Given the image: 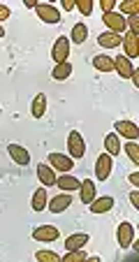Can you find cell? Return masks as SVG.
Returning <instances> with one entry per match:
<instances>
[{"label":"cell","instance_id":"1","mask_svg":"<svg viewBox=\"0 0 139 262\" xmlns=\"http://www.w3.org/2000/svg\"><path fill=\"white\" fill-rule=\"evenodd\" d=\"M67 154L72 160H81L86 156V142L81 137V133H77V130H72L67 135Z\"/></svg>","mask_w":139,"mask_h":262},{"label":"cell","instance_id":"2","mask_svg":"<svg viewBox=\"0 0 139 262\" xmlns=\"http://www.w3.org/2000/svg\"><path fill=\"white\" fill-rule=\"evenodd\" d=\"M111 169H114V156L109 154L98 156V160H95V177H98V181H107L111 177Z\"/></svg>","mask_w":139,"mask_h":262},{"label":"cell","instance_id":"3","mask_svg":"<svg viewBox=\"0 0 139 262\" xmlns=\"http://www.w3.org/2000/svg\"><path fill=\"white\" fill-rule=\"evenodd\" d=\"M51 58H54V63H65V60L70 58V37H65V35H60V37H56L54 47H51Z\"/></svg>","mask_w":139,"mask_h":262},{"label":"cell","instance_id":"4","mask_svg":"<svg viewBox=\"0 0 139 262\" xmlns=\"http://www.w3.org/2000/svg\"><path fill=\"white\" fill-rule=\"evenodd\" d=\"M116 239H119L121 248H130L134 244V225L130 221H123L116 230Z\"/></svg>","mask_w":139,"mask_h":262},{"label":"cell","instance_id":"5","mask_svg":"<svg viewBox=\"0 0 139 262\" xmlns=\"http://www.w3.org/2000/svg\"><path fill=\"white\" fill-rule=\"evenodd\" d=\"M114 133L121 135V137H125L128 142H137V137H139V128H137V123H132V121H116Z\"/></svg>","mask_w":139,"mask_h":262},{"label":"cell","instance_id":"6","mask_svg":"<svg viewBox=\"0 0 139 262\" xmlns=\"http://www.w3.org/2000/svg\"><path fill=\"white\" fill-rule=\"evenodd\" d=\"M60 237L58 228L56 225H40V228L33 230V239L35 242H42V244H49V242H56Z\"/></svg>","mask_w":139,"mask_h":262},{"label":"cell","instance_id":"7","mask_svg":"<svg viewBox=\"0 0 139 262\" xmlns=\"http://www.w3.org/2000/svg\"><path fill=\"white\" fill-rule=\"evenodd\" d=\"M49 165L54 169H58V172H70V169L75 167V160L70 158V156H63V154H58V151H51L49 154Z\"/></svg>","mask_w":139,"mask_h":262},{"label":"cell","instance_id":"8","mask_svg":"<svg viewBox=\"0 0 139 262\" xmlns=\"http://www.w3.org/2000/svg\"><path fill=\"white\" fill-rule=\"evenodd\" d=\"M35 12H37L40 21H44V24H60V12L56 10L54 5H49V3L37 5V7H35Z\"/></svg>","mask_w":139,"mask_h":262},{"label":"cell","instance_id":"9","mask_svg":"<svg viewBox=\"0 0 139 262\" xmlns=\"http://www.w3.org/2000/svg\"><path fill=\"white\" fill-rule=\"evenodd\" d=\"M37 179L44 188H51V186H56V169L49 163H40L37 165Z\"/></svg>","mask_w":139,"mask_h":262},{"label":"cell","instance_id":"10","mask_svg":"<svg viewBox=\"0 0 139 262\" xmlns=\"http://www.w3.org/2000/svg\"><path fill=\"white\" fill-rule=\"evenodd\" d=\"M102 24L109 28V33H123L125 30V19L121 14H116V12H109V14H102Z\"/></svg>","mask_w":139,"mask_h":262},{"label":"cell","instance_id":"11","mask_svg":"<svg viewBox=\"0 0 139 262\" xmlns=\"http://www.w3.org/2000/svg\"><path fill=\"white\" fill-rule=\"evenodd\" d=\"M67 207H72V195H70V193L56 195L51 202H47V209H49L51 213H63Z\"/></svg>","mask_w":139,"mask_h":262},{"label":"cell","instance_id":"12","mask_svg":"<svg viewBox=\"0 0 139 262\" xmlns=\"http://www.w3.org/2000/svg\"><path fill=\"white\" fill-rule=\"evenodd\" d=\"M79 186H81V181L77 177H72V174H67L65 172L63 177H56V188H60V190H65V193H72V190H79Z\"/></svg>","mask_w":139,"mask_h":262},{"label":"cell","instance_id":"13","mask_svg":"<svg viewBox=\"0 0 139 262\" xmlns=\"http://www.w3.org/2000/svg\"><path fill=\"white\" fill-rule=\"evenodd\" d=\"M114 70L123 77V79H130L132 72H134V65H132V60H130L128 56H116L114 58Z\"/></svg>","mask_w":139,"mask_h":262},{"label":"cell","instance_id":"14","mask_svg":"<svg viewBox=\"0 0 139 262\" xmlns=\"http://www.w3.org/2000/svg\"><path fill=\"white\" fill-rule=\"evenodd\" d=\"M7 151H10L12 160H14L16 165H21V167L30 165V154L26 151L24 146H21V144H10V146H7Z\"/></svg>","mask_w":139,"mask_h":262},{"label":"cell","instance_id":"15","mask_svg":"<svg viewBox=\"0 0 139 262\" xmlns=\"http://www.w3.org/2000/svg\"><path fill=\"white\" fill-rule=\"evenodd\" d=\"M111 207H114V198L111 195H104V198H95L93 202L88 204V209L93 213H107L111 211Z\"/></svg>","mask_w":139,"mask_h":262},{"label":"cell","instance_id":"16","mask_svg":"<svg viewBox=\"0 0 139 262\" xmlns=\"http://www.w3.org/2000/svg\"><path fill=\"white\" fill-rule=\"evenodd\" d=\"M79 198H81V202L84 204H90L95 200V193H98V188H95V183H93V179H84L81 181V186H79Z\"/></svg>","mask_w":139,"mask_h":262},{"label":"cell","instance_id":"17","mask_svg":"<svg viewBox=\"0 0 139 262\" xmlns=\"http://www.w3.org/2000/svg\"><path fill=\"white\" fill-rule=\"evenodd\" d=\"M121 42H123V37L121 35H116V33H102V35H98V45L100 47H104V49H116V47H121Z\"/></svg>","mask_w":139,"mask_h":262},{"label":"cell","instance_id":"18","mask_svg":"<svg viewBox=\"0 0 139 262\" xmlns=\"http://www.w3.org/2000/svg\"><path fill=\"white\" fill-rule=\"evenodd\" d=\"M44 112H47V95L37 93L33 98V102H30V114H33V119H42Z\"/></svg>","mask_w":139,"mask_h":262},{"label":"cell","instance_id":"19","mask_svg":"<svg viewBox=\"0 0 139 262\" xmlns=\"http://www.w3.org/2000/svg\"><path fill=\"white\" fill-rule=\"evenodd\" d=\"M88 234L86 232H77V234H70L67 239H65V248L67 251H77V248H84L86 244H88Z\"/></svg>","mask_w":139,"mask_h":262},{"label":"cell","instance_id":"20","mask_svg":"<svg viewBox=\"0 0 139 262\" xmlns=\"http://www.w3.org/2000/svg\"><path fill=\"white\" fill-rule=\"evenodd\" d=\"M121 45L125 47V56H128L130 60H132V58H137V56H139L137 35H134V33H128V35H125V37H123V42H121Z\"/></svg>","mask_w":139,"mask_h":262},{"label":"cell","instance_id":"21","mask_svg":"<svg viewBox=\"0 0 139 262\" xmlns=\"http://www.w3.org/2000/svg\"><path fill=\"white\" fill-rule=\"evenodd\" d=\"M93 68L98 72H111L114 70V58L111 56H104V54H98L93 56Z\"/></svg>","mask_w":139,"mask_h":262},{"label":"cell","instance_id":"22","mask_svg":"<svg viewBox=\"0 0 139 262\" xmlns=\"http://www.w3.org/2000/svg\"><path fill=\"white\" fill-rule=\"evenodd\" d=\"M72 74V63L70 60H65V63H58L54 68V72H51V79L54 81H65Z\"/></svg>","mask_w":139,"mask_h":262},{"label":"cell","instance_id":"23","mask_svg":"<svg viewBox=\"0 0 139 262\" xmlns=\"http://www.w3.org/2000/svg\"><path fill=\"white\" fill-rule=\"evenodd\" d=\"M47 202H49V200H47V188H37L33 193V202H30V207H33V211H44L47 209Z\"/></svg>","mask_w":139,"mask_h":262},{"label":"cell","instance_id":"24","mask_svg":"<svg viewBox=\"0 0 139 262\" xmlns=\"http://www.w3.org/2000/svg\"><path fill=\"white\" fill-rule=\"evenodd\" d=\"M104 151H107L109 156L121 154V142H119V135L116 133H109L107 137H104Z\"/></svg>","mask_w":139,"mask_h":262},{"label":"cell","instance_id":"25","mask_svg":"<svg viewBox=\"0 0 139 262\" xmlns=\"http://www.w3.org/2000/svg\"><path fill=\"white\" fill-rule=\"evenodd\" d=\"M86 37H88V26H86L84 21L75 24V28H72V40H75V45H84Z\"/></svg>","mask_w":139,"mask_h":262},{"label":"cell","instance_id":"26","mask_svg":"<svg viewBox=\"0 0 139 262\" xmlns=\"http://www.w3.org/2000/svg\"><path fill=\"white\" fill-rule=\"evenodd\" d=\"M63 262H84V260H88V255H86L81 248H77V251H67L65 253V257H60Z\"/></svg>","mask_w":139,"mask_h":262},{"label":"cell","instance_id":"27","mask_svg":"<svg viewBox=\"0 0 139 262\" xmlns=\"http://www.w3.org/2000/svg\"><path fill=\"white\" fill-rule=\"evenodd\" d=\"M121 12H123V14H130V16L139 14V3L137 0H123V3H121Z\"/></svg>","mask_w":139,"mask_h":262},{"label":"cell","instance_id":"28","mask_svg":"<svg viewBox=\"0 0 139 262\" xmlns=\"http://www.w3.org/2000/svg\"><path fill=\"white\" fill-rule=\"evenodd\" d=\"M35 257H37V262H60V255L54 251H37Z\"/></svg>","mask_w":139,"mask_h":262},{"label":"cell","instance_id":"29","mask_svg":"<svg viewBox=\"0 0 139 262\" xmlns=\"http://www.w3.org/2000/svg\"><path fill=\"white\" fill-rule=\"evenodd\" d=\"M123 151L128 154V158L132 160L134 165H139V146H137V142H128V144H125Z\"/></svg>","mask_w":139,"mask_h":262},{"label":"cell","instance_id":"30","mask_svg":"<svg viewBox=\"0 0 139 262\" xmlns=\"http://www.w3.org/2000/svg\"><path fill=\"white\" fill-rule=\"evenodd\" d=\"M93 7H95L93 0H77V10H79L84 16H90V14H93Z\"/></svg>","mask_w":139,"mask_h":262},{"label":"cell","instance_id":"31","mask_svg":"<svg viewBox=\"0 0 139 262\" xmlns=\"http://www.w3.org/2000/svg\"><path fill=\"white\" fill-rule=\"evenodd\" d=\"M125 26H130V33L137 35V33H139V14L130 16V21H125Z\"/></svg>","mask_w":139,"mask_h":262},{"label":"cell","instance_id":"32","mask_svg":"<svg viewBox=\"0 0 139 262\" xmlns=\"http://www.w3.org/2000/svg\"><path fill=\"white\" fill-rule=\"evenodd\" d=\"M100 7H102L104 14H109V12H114L116 7V0H100Z\"/></svg>","mask_w":139,"mask_h":262},{"label":"cell","instance_id":"33","mask_svg":"<svg viewBox=\"0 0 139 262\" xmlns=\"http://www.w3.org/2000/svg\"><path fill=\"white\" fill-rule=\"evenodd\" d=\"M60 3H63V10L65 12H72L77 7V0H60Z\"/></svg>","mask_w":139,"mask_h":262},{"label":"cell","instance_id":"34","mask_svg":"<svg viewBox=\"0 0 139 262\" xmlns=\"http://www.w3.org/2000/svg\"><path fill=\"white\" fill-rule=\"evenodd\" d=\"M130 202H132L134 209H139V190H132V193H130Z\"/></svg>","mask_w":139,"mask_h":262},{"label":"cell","instance_id":"35","mask_svg":"<svg viewBox=\"0 0 139 262\" xmlns=\"http://www.w3.org/2000/svg\"><path fill=\"white\" fill-rule=\"evenodd\" d=\"M5 19H10V7L0 5V21H5Z\"/></svg>","mask_w":139,"mask_h":262},{"label":"cell","instance_id":"36","mask_svg":"<svg viewBox=\"0 0 139 262\" xmlns=\"http://www.w3.org/2000/svg\"><path fill=\"white\" fill-rule=\"evenodd\" d=\"M130 183H132L134 188H137V186H139V172H132V174H130Z\"/></svg>","mask_w":139,"mask_h":262},{"label":"cell","instance_id":"37","mask_svg":"<svg viewBox=\"0 0 139 262\" xmlns=\"http://www.w3.org/2000/svg\"><path fill=\"white\" fill-rule=\"evenodd\" d=\"M130 79H132L134 86H139V70L137 68H134V72H132V77H130Z\"/></svg>","mask_w":139,"mask_h":262},{"label":"cell","instance_id":"38","mask_svg":"<svg viewBox=\"0 0 139 262\" xmlns=\"http://www.w3.org/2000/svg\"><path fill=\"white\" fill-rule=\"evenodd\" d=\"M24 5L30 7V10H35V7H37V3H35V0H24Z\"/></svg>","mask_w":139,"mask_h":262},{"label":"cell","instance_id":"39","mask_svg":"<svg viewBox=\"0 0 139 262\" xmlns=\"http://www.w3.org/2000/svg\"><path fill=\"white\" fill-rule=\"evenodd\" d=\"M3 37H5V28H3V26H0V40H3Z\"/></svg>","mask_w":139,"mask_h":262}]
</instances>
